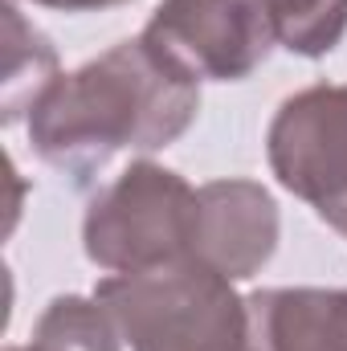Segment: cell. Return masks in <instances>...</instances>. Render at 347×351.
I'll list each match as a JSON object with an SVG mask.
<instances>
[{"instance_id": "1", "label": "cell", "mask_w": 347, "mask_h": 351, "mask_svg": "<svg viewBox=\"0 0 347 351\" xmlns=\"http://www.w3.org/2000/svg\"><path fill=\"white\" fill-rule=\"evenodd\" d=\"M200 110V78L143 33L110 45L58 82L29 110V143L74 180L102 172L119 152H160Z\"/></svg>"}, {"instance_id": "2", "label": "cell", "mask_w": 347, "mask_h": 351, "mask_svg": "<svg viewBox=\"0 0 347 351\" xmlns=\"http://www.w3.org/2000/svg\"><path fill=\"white\" fill-rule=\"evenodd\" d=\"M94 298L110 311L131 351H246L250 311L233 278L196 258L143 274H106Z\"/></svg>"}, {"instance_id": "3", "label": "cell", "mask_w": 347, "mask_h": 351, "mask_svg": "<svg viewBox=\"0 0 347 351\" xmlns=\"http://www.w3.org/2000/svg\"><path fill=\"white\" fill-rule=\"evenodd\" d=\"M192 229L196 188L156 160H135L94 192L82 250L106 274H143L192 258Z\"/></svg>"}, {"instance_id": "4", "label": "cell", "mask_w": 347, "mask_h": 351, "mask_svg": "<svg viewBox=\"0 0 347 351\" xmlns=\"http://www.w3.org/2000/svg\"><path fill=\"white\" fill-rule=\"evenodd\" d=\"M278 184L347 237V82H315L282 98L265 131Z\"/></svg>"}, {"instance_id": "5", "label": "cell", "mask_w": 347, "mask_h": 351, "mask_svg": "<svg viewBox=\"0 0 347 351\" xmlns=\"http://www.w3.org/2000/svg\"><path fill=\"white\" fill-rule=\"evenodd\" d=\"M143 37L200 82H241L278 45L270 16L254 0H160Z\"/></svg>"}, {"instance_id": "6", "label": "cell", "mask_w": 347, "mask_h": 351, "mask_svg": "<svg viewBox=\"0 0 347 351\" xmlns=\"http://www.w3.org/2000/svg\"><path fill=\"white\" fill-rule=\"evenodd\" d=\"M282 237V213L270 188L246 176L208 180L196 188V229L192 258L217 274L246 282L261 274Z\"/></svg>"}, {"instance_id": "7", "label": "cell", "mask_w": 347, "mask_h": 351, "mask_svg": "<svg viewBox=\"0 0 347 351\" xmlns=\"http://www.w3.org/2000/svg\"><path fill=\"white\" fill-rule=\"evenodd\" d=\"M246 311V351H347V286H265Z\"/></svg>"}, {"instance_id": "8", "label": "cell", "mask_w": 347, "mask_h": 351, "mask_svg": "<svg viewBox=\"0 0 347 351\" xmlns=\"http://www.w3.org/2000/svg\"><path fill=\"white\" fill-rule=\"evenodd\" d=\"M4 29H8V49H4V127L16 119H29L37 98L58 82V53L41 29H33L16 0L4 4Z\"/></svg>"}, {"instance_id": "9", "label": "cell", "mask_w": 347, "mask_h": 351, "mask_svg": "<svg viewBox=\"0 0 347 351\" xmlns=\"http://www.w3.org/2000/svg\"><path fill=\"white\" fill-rule=\"evenodd\" d=\"M270 16L278 45L298 58L331 53L347 33V0H254Z\"/></svg>"}, {"instance_id": "10", "label": "cell", "mask_w": 347, "mask_h": 351, "mask_svg": "<svg viewBox=\"0 0 347 351\" xmlns=\"http://www.w3.org/2000/svg\"><path fill=\"white\" fill-rule=\"evenodd\" d=\"M29 4L58 8V12H98V8H115V4H127V0H29Z\"/></svg>"}, {"instance_id": "11", "label": "cell", "mask_w": 347, "mask_h": 351, "mask_svg": "<svg viewBox=\"0 0 347 351\" xmlns=\"http://www.w3.org/2000/svg\"><path fill=\"white\" fill-rule=\"evenodd\" d=\"M4 351H33V348H29V343H21V348H4Z\"/></svg>"}]
</instances>
